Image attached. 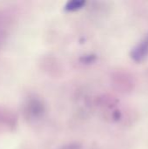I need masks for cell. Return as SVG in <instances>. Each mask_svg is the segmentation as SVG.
<instances>
[{
  "instance_id": "1",
  "label": "cell",
  "mask_w": 148,
  "mask_h": 149,
  "mask_svg": "<svg viewBox=\"0 0 148 149\" xmlns=\"http://www.w3.org/2000/svg\"><path fill=\"white\" fill-rule=\"evenodd\" d=\"M148 56V34L133 49L131 58L135 62H141Z\"/></svg>"
},
{
  "instance_id": "2",
  "label": "cell",
  "mask_w": 148,
  "mask_h": 149,
  "mask_svg": "<svg viewBox=\"0 0 148 149\" xmlns=\"http://www.w3.org/2000/svg\"><path fill=\"white\" fill-rule=\"evenodd\" d=\"M25 112L28 113L29 117L32 119H38L41 117L44 112V107L42 102L38 99H31L26 104Z\"/></svg>"
},
{
  "instance_id": "3",
  "label": "cell",
  "mask_w": 148,
  "mask_h": 149,
  "mask_svg": "<svg viewBox=\"0 0 148 149\" xmlns=\"http://www.w3.org/2000/svg\"><path fill=\"white\" fill-rule=\"evenodd\" d=\"M85 4V1H82V0H72V1H69L65 5V10L66 11H75L77 10L81 9Z\"/></svg>"
},
{
  "instance_id": "4",
  "label": "cell",
  "mask_w": 148,
  "mask_h": 149,
  "mask_svg": "<svg viewBox=\"0 0 148 149\" xmlns=\"http://www.w3.org/2000/svg\"><path fill=\"white\" fill-rule=\"evenodd\" d=\"M6 38V25L3 19V17L0 15V48L2 47L3 43Z\"/></svg>"
},
{
  "instance_id": "5",
  "label": "cell",
  "mask_w": 148,
  "mask_h": 149,
  "mask_svg": "<svg viewBox=\"0 0 148 149\" xmlns=\"http://www.w3.org/2000/svg\"><path fill=\"white\" fill-rule=\"evenodd\" d=\"M62 149H80V148L78 145H73V144H70L68 146H65Z\"/></svg>"
}]
</instances>
